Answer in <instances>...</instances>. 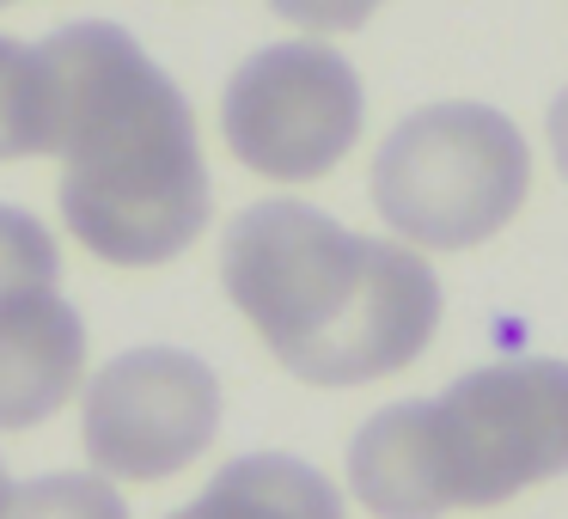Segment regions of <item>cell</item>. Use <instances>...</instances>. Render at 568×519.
<instances>
[{
	"mask_svg": "<svg viewBox=\"0 0 568 519\" xmlns=\"http://www.w3.org/2000/svg\"><path fill=\"white\" fill-rule=\"evenodd\" d=\"M221 282L306 385L404 373L440 330V275L416 245L361 238L306 202H257L221 238Z\"/></svg>",
	"mask_w": 568,
	"mask_h": 519,
	"instance_id": "obj_1",
	"label": "cell"
},
{
	"mask_svg": "<svg viewBox=\"0 0 568 519\" xmlns=\"http://www.w3.org/2000/svg\"><path fill=\"white\" fill-rule=\"evenodd\" d=\"M62 62V221L92 257L153 269L209 226V165L196 116L160 62L123 26H68L50 38Z\"/></svg>",
	"mask_w": 568,
	"mask_h": 519,
	"instance_id": "obj_2",
	"label": "cell"
},
{
	"mask_svg": "<svg viewBox=\"0 0 568 519\" xmlns=\"http://www.w3.org/2000/svg\"><path fill=\"white\" fill-rule=\"evenodd\" d=\"M568 470V360H495L440 397L392 404L348 440V489L373 519L501 507Z\"/></svg>",
	"mask_w": 568,
	"mask_h": 519,
	"instance_id": "obj_3",
	"label": "cell"
},
{
	"mask_svg": "<svg viewBox=\"0 0 568 519\" xmlns=\"http://www.w3.org/2000/svg\"><path fill=\"white\" fill-rule=\"evenodd\" d=\"M531 190V147L489 104H428L373 153V208L416 251L495 238Z\"/></svg>",
	"mask_w": 568,
	"mask_h": 519,
	"instance_id": "obj_4",
	"label": "cell"
},
{
	"mask_svg": "<svg viewBox=\"0 0 568 519\" xmlns=\"http://www.w3.org/2000/svg\"><path fill=\"white\" fill-rule=\"evenodd\" d=\"M361 116L367 99L355 68L324 43H270L245 55L221 99L233 160L275 184H312L336 172L361 141Z\"/></svg>",
	"mask_w": 568,
	"mask_h": 519,
	"instance_id": "obj_5",
	"label": "cell"
},
{
	"mask_svg": "<svg viewBox=\"0 0 568 519\" xmlns=\"http://www.w3.org/2000/svg\"><path fill=\"white\" fill-rule=\"evenodd\" d=\"M221 434V379L184 348H129L87 385L80 440L99 477L160 482L196 465Z\"/></svg>",
	"mask_w": 568,
	"mask_h": 519,
	"instance_id": "obj_6",
	"label": "cell"
},
{
	"mask_svg": "<svg viewBox=\"0 0 568 519\" xmlns=\"http://www.w3.org/2000/svg\"><path fill=\"white\" fill-rule=\"evenodd\" d=\"M87 373V324L55 287L0 306V434L38 428Z\"/></svg>",
	"mask_w": 568,
	"mask_h": 519,
	"instance_id": "obj_7",
	"label": "cell"
},
{
	"mask_svg": "<svg viewBox=\"0 0 568 519\" xmlns=\"http://www.w3.org/2000/svg\"><path fill=\"white\" fill-rule=\"evenodd\" d=\"M172 519H343V495L306 458L251 452V458H233Z\"/></svg>",
	"mask_w": 568,
	"mask_h": 519,
	"instance_id": "obj_8",
	"label": "cell"
},
{
	"mask_svg": "<svg viewBox=\"0 0 568 519\" xmlns=\"http://www.w3.org/2000/svg\"><path fill=\"white\" fill-rule=\"evenodd\" d=\"M62 62L50 43L0 38V160L55 153L62 141Z\"/></svg>",
	"mask_w": 568,
	"mask_h": 519,
	"instance_id": "obj_9",
	"label": "cell"
},
{
	"mask_svg": "<svg viewBox=\"0 0 568 519\" xmlns=\"http://www.w3.org/2000/svg\"><path fill=\"white\" fill-rule=\"evenodd\" d=\"M55 282H62V251H55L50 226L0 202V306L19 294H43Z\"/></svg>",
	"mask_w": 568,
	"mask_h": 519,
	"instance_id": "obj_10",
	"label": "cell"
},
{
	"mask_svg": "<svg viewBox=\"0 0 568 519\" xmlns=\"http://www.w3.org/2000/svg\"><path fill=\"white\" fill-rule=\"evenodd\" d=\"M0 519H129V507L104 477L62 470V477H38L26 489H13Z\"/></svg>",
	"mask_w": 568,
	"mask_h": 519,
	"instance_id": "obj_11",
	"label": "cell"
},
{
	"mask_svg": "<svg viewBox=\"0 0 568 519\" xmlns=\"http://www.w3.org/2000/svg\"><path fill=\"white\" fill-rule=\"evenodd\" d=\"M385 0H270V13H282L300 31H361Z\"/></svg>",
	"mask_w": 568,
	"mask_h": 519,
	"instance_id": "obj_12",
	"label": "cell"
},
{
	"mask_svg": "<svg viewBox=\"0 0 568 519\" xmlns=\"http://www.w3.org/2000/svg\"><path fill=\"white\" fill-rule=\"evenodd\" d=\"M550 153H556V172H562V184H568V92L550 104Z\"/></svg>",
	"mask_w": 568,
	"mask_h": 519,
	"instance_id": "obj_13",
	"label": "cell"
},
{
	"mask_svg": "<svg viewBox=\"0 0 568 519\" xmlns=\"http://www.w3.org/2000/svg\"><path fill=\"white\" fill-rule=\"evenodd\" d=\"M7 495H13V482H7V465H0V507H7Z\"/></svg>",
	"mask_w": 568,
	"mask_h": 519,
	"instance_id": "obj_14",
	"label": "cell"
},
{
	"mask_svg": "<svg viewBox=\"0 0 568 519\" xmlns=\"http://www.w3.org/2000/svg\"><path fill=\"white\" fill-rule=\"evenodd\" d=\"M0 7H7V0H0Z\"/></svg>",
	"mask_w": 568,
	"mask_h": 519,
	"instance_id": "obj_15",
	"label": "cell"
}]
</instances>
